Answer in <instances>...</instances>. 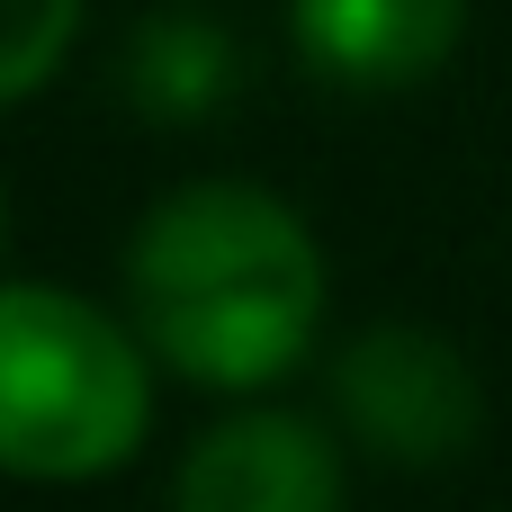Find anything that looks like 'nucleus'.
<instances>
[{"instance_id":"f257e3e1","label":"nucleus","mask_w":512,"mask_h":512,"mask_svg":"<svg viewBox=\"0 0 512 512\" xmlns=\"http://www.w3.org/2000/svg\"><path fill=\"white\" fill-rule=\"evenodd\" d=\"M144 342L198 387H270L324 315V252L297 207L252 180H198L135 225L126 252Z\"/></svg>"},{"instance_id":"f03ea898","label":"nucleus","mask_w":512,"mask_h":512,"mask_svg":"<svg viewBox=\"0 0 512 512\" xmlns=\"http://www.w3.org/2000/svg\"><path fill=\"white\" fill-rule=\"evenodd\" d=\"M144 441L135 342L63 288H0V468L108 477Z\"/></svg>"},{"instance_id":"7ed1b4c3","label":"nucleus","mask_w":512,"mask_h":512,"mask_svg":"<svg viewBox=\"0 0 512 512\" xmlns=\"http://www.w3.org/2000/svg\"><path fill=\"white\" fill-rule=\"evenodd\" d=\"M333 387H342L351 432H360L378 459H405V468L459 459V450L477 441V423H486L468 360H459L441 333H423V324H369V333L342 351Z\"/></svg>"},{"instance_id":"20e7f679","label":"nucleus","mask_w":512,"mask_h":512,"mask_svg":"<svg viewBox=\"0 0 512 512\" xmlns=\"http://www.w3.org/2000/svg\"><path fill=\"white\" fill-rule=\"evenodd\" d=\"M180 512H342V459L297 414H234L189 450Z\"/></svg>"},{"instance_id":"39448f33","label":"nucleus","mask_w":512,"mask_h":512,"mask_svg":"<svg viewBox=\"0 0 512 512\" xmlns=\"http://www.w3.org/2000/svg\"><path fill=\"white\" fill-rule=\"evenodd\" d=\"M468 0H288L297 54L342 90H405L450 63Z\"/></svg>"},{"instance_id":"423d86ee","label":"nucleus","mask_w":512,"mask_h":512,"mask_svg":"<svg viewBox=\"0 0 512 512\" xmlns=\"http://www.w3.org/2000/svg\"><path fill=\"white\" fill-rule=\"evenodd\" d=\"M234 81H243V54L207 9H153L126 36V99L144 117H162V126L216 117L234 99Z\"/></svg>"},{"instance_id":"0eeeda50","label":"nucleus","mask_w":512,"mask_h":512,"mask_svg":"<svg viewBox=\"0 0 512 512\" xmlns=\"http://www.w3.org/2000/svg\"><path fill=\"white\" fill-rule=\"evenodd\" d=\"M72 36H81V0H0V108L45 90Z\"/></svg>"}]
</instances>
